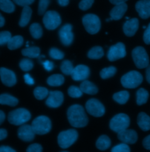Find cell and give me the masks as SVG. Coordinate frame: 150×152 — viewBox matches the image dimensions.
Listing matches in <instances>:
<instances>
[{
    "instance_id": "6da1fadb",
    "label": "cell",
    "mask_w": 150,
    "mask_h": 152,
    "mask_svg": "<svg viewBox=\"0 0 150 152\" xmlns=\"http://www.w3.org/2000/svg\"><path fill=\"white\" fill-rule=\"evenodd\" d=\"M70 124L75 128H83L88 124V118L84 108L80 105H74L69 107L67 113Z\"/></svg>"
},
{
    "instance_id": "7a4b0ae2",
    "label": "cell",
    "mask_w": 150,
    "mask_h": 152,
    "mask_svg": "<svg viewBox=\"0 0 150 152\" xmlns=\"http://www.w3.org/2000/svg\"><path fill=\"white\" fill-rule=\"evenodd\" d=\"M31 118L30 113L25 108H18L10 112L8 116L9 122L12 125L19 126L25 124Z\"/></svg>"
},
{
    "instance_id": "3957f363",
    "label": "cell",
    "mask_w": 150,
    "mask_h": 152,
    "mask_svg": "<svg viewBox=\"0 0 150 152\" xmlns=\"http://www.w3.org/2000/svg\"><path fill=\"white\" fill-rule=\"evenodd\" d=\"M132 57L136 67L138 69L147 68L150 64L149 55L142 46H137L132 50Z\"/></svg>"
},
{
    "instance_id": "277c9868",
    "label": "cell",
    "mask_w": 150,
    "mask_h": 152,
    "mask_svg": "<svg viewBox=\"0 0 150 152\" xmlns=\"http://www.w3.org/2000/svg\"><path fill=\"white\" fill-rule=\"evenodd\" d=\"M143 77L137 71H131L124 75L121 78L122 86L127 88H135L143 82Z\"/></svg>"
},
{
    "instance_id": "5b68a950",
    "label": "cell",
    "mask_w": 150,
    "mask_h": 152,
    "mask_svg": "<svg viewBox=\"0 0 150 152\" xmlns=\"http://www.w3.org/2000/svg\"><path fill=\"white\" fill-rule=\"evenodd\" d=\"M31 126L35 134H45L49 132L51 129V121L46 116H39L33 121Z\"/></svg>"
},
{
    "instance_id": "8992f818",
    "label": "cell",
    "mask_w": 150,
    "mask_h": 152,
    "mask_svg": "<svg viewBox=\"0 0 150 152\" xmlns=\"http://www.w3.org/2000/svg\"><path fill=\"white\" fill-rule=\"evenodd\" d=\"M130 118L127 115L117 114L111 119L110 128L114 132L118 133L127 129L130 125Z\"/></svg>"
},
{
    "instance_id": "52a82bcc",
    "label": "cell",
    "mask_w": 150,
    "mask_h": 152,
    "mask_svg": "<svg viewBox=\"0 0 150 152\" xmlns=\"http://www.w3.org/2000/svg\"><path fill=\"white\" fill-rule=\"evenodd\" d=\"M82 22L86 31L90 34L98 33L101 28V22L98 16L93 14L85 15L82 18Z\"/></svg>"
},
{
    "instance_id": "ba28073f",
    "label": "cell",
    "mask_w": 150,
    "mask_h": 152,
    "mask_svg": "<svg viewBox=\"0 0 150 152\" xmlns=\"http://www.w3.org/2000/svg\"><path fill=\"white\" fill-rule=\"evenodd\" d=\"M78 137V133L75 129H69L61 132L57 137L59 146L62 149H66L71 146Z\"/></svg>"
},
{
    "instance_id": "9c48e42d",
    "label": "cell",
    "mask_w": 150,
    "mask_h": 152,
    "mask_svg": "<svg viewBox=\"0 0 150 152\" xmlns=\"http://www.w3.org/2000/svg\"><path fill=\"white\" fill-rule=\"evenodd\" d=\"M43 22L46 29L54 30L60 25L61 18L56 11H48L44 14Z\"/></svg>"
},
{
    "instance_id": "30bf717a",
    "label": "cell",
    "mask_w": 150,
    "mask_h": 152,
    "mask_svg": "<svg viewBox=\"0 0 150 152\" xmlns=\"http://www.w3.org/2000/svg\"><path fill=\"white\" fill-rule=\"evenodd\" d=\"M126 56V46L123 43L118 42L112 45L107 52V58L109 61H114Z\"/></svg>"
},
{
    "instance_id": "8fae6325",
    "label": "cell",
    "mask_w": 150,
    "mask_h": 152,
    "mask_svg": "<svg viewBox=\"0 0 150 152\" xmlns=\"http://www.w3.org/2000/svg\"><path fill=\"white\" fill-rule=\"evenodd\" d=\"M88 113L94 117L102 116L105 113L104 105L96 99H90L86 104Z\"/></svg>"
},
{
    "instance_id": "7c38bea8",
    "label": "cell",
    "mask_w": 150,
    "mask_h": 152,
    "mask_svg": "<svg viewBox=\"0 0 150 152\" xmlns=\"http://www.w3.org/2000/svg\"><path fill=\"white\" fill-rule=\"evenodd\" d=\"M72 30V25L66 23L64 25L59 31V37L60 40L64 46H70L74 41V35Z\"/></svg>"
},
{
    "instance_id": "4fadbf2b",
    "label": "cell",
    "mask_w": 150,
    "mask_h": 152,
    "mask_svg": "<svg viewBox=\"0 0 150 152\" xmlns=\"http://www.w3.org/2000/svg\"><path fill=\"white\" fill-rule=\"evenodd\" d=\"M0 77L2 83L7 87L14 86L17 83V77L15 73L6 68H0Z\"/></svg>"
},
{
    "instance_id": "5bb4252c",
    "label": "cell",
    "mask_w": 150,
    "mask_h": 152,
    "mask_svg": "<svg viewBox=\"0 0 150 152\" xmlns=\"http://www.w3.org/2000/svg\"><path fill=\"white\" fill-rule=\"evenodd\" d=\"M63 94L62 92L59 91H50L46 101V104L50 108H57L63 103Z\"/></svg>"
},
{
    "instance_id": "9a60e30c",
    "label": "cell",
    "mask_w": 150,
    "mask_h": 152,
    "mask_svg": "<svg viewBox=\"0 0 150 152\" xmlns=\"http://www.w3.org/2000/svg\"><path fill=\"white\" fill-rule=\"evenodd\" d=\"M90 76V69L85 65L80 64L75 67L71 74L75 81H85Z\"/></svg>"
},
{
    "instance_id": "2e32d148",
    "label": "cell",
    "mask_w": 150,
    "mask_h": 152,
    "mask_svg": "<svg viewBox=\"0 0 150 152\" xmlns=\"http://www.w3.org/2000/svg\"><path fill=\"white\" fill-rule=\"evenodd\" d=\"M35 133L31 125H22L18 129V136L24 142H31L34 139Z\"/></svg>"
},
{
    "instance_id": "e0dca14e",
    "label": "cell",
    "mask_w": 150,
    "mask_h": 152,
    "mask_svg": "<svg viewBox=\"0 0 150 152\" xmlns=\"http://www.w3.org/2000/svg\"><path fill=\"white\" fill-rule=\"evenodd\" d=\"M135 9L142 19L150 17V0H140L135 4Z\"/></svg>"
},
{
    "instance_id": "ac0fdd59",
    "label": "cell",
    "mask_w": 150,
    "mask_h": 152,
    "mask_svg": "<svg viewBox=\"0 0 150 152\" xmlns=\"http://www.w3.org/2000/svg\"><path fill=\"white\" fill-rule=\"evenodd\" d=\"M118 138L124 143L133 144L135 143L138 139L137 132L132 129H125L118 133Z\"/></svg>"
},
{
    "instance_id": "d6986e66",
    "label": "cell",
    "mask_w": 150,
    "mask_h": 152,
    "mask_svg": "<svg viewBox=\"0 0 150 152\" xmlns=\"http://www.w3.org/2000/svg\"><path fill=\"white\" fill-rule=\"evenodd\" d=\"M139 27V20L136 18L127 20L123 25V29L125 35L129 37L134 36Z\"/></svg>"
},
{
    "instance_id": "ffe728a7",
    "label": "cell",
    "mask_w": 150,
    "mask_h": 152,
    "mask_svg": "<svg viewBox=\"0 0 150 152\" xmlns=\"http://www.w3.org/2000/svg\"><path fill=\"white\" fill-rule=\"evenodd\" d=\"M127 5L126 3L117 5L114 8H112L110 12V15L112 20H119L122 18V17L124 16L127 10Z\"/></svg>"
},
{
    "instance_id": "44dd1931",
    "label": "cell",
    "mask_w": 150,
    "mask_h": 152,
    "mask_svg": "<svg viewBox=\"0 0 150 152\" xmlns=\"http://www.w3.org/2000/svg\"><path fill=\"white\" fill-rule=\"evenodd\" d=\"M137 124L143 131H149L150 129V116L144 113H140L138 115Z\"/></svg>"
},
{
    "instance_id": "7402d4cb",
    "label": "cell",
    "mask_w": 150,
    "mask_h": 152,
    "mask_svg": "<svg viewBox=\"0 0 150 152\" xmlns=\"http://www.w3.org/2000/svg\"><path fill=\"white\" fill-rule=\"evenodd\" d=\"M80 88L83 93L90 95H94L98 92V88L96 86L88 80H85L81 83Z\"/></svg>"
},
{
    "instance_id": "603a6c76",
    "label": "cell",
    "mask_w": 150,
    "mask_h": 152,
    "mask_svg": "<svg viewBox=\"0 0 150 152\" xmlns=\"http://www.w3.org/2000/svg\"><path fill=\"white\" fill-rule=\"evenodd\" d=\"M32 12V10L29 6L24 7L23 8L21 18L19 21V25L20 26L25 27L28 24L31 18Z\"/></svg>"
},
{
    "instance_id": "cb8c5ba5",
    "label": "cell",
    "mask_w": 150,
    "mask_h": 152,
    "mask_svg": "<svg viewBox=\"0 0 150 152\" xmlns=\"http://www.w3.org/2000/svg\"><path fill=\"white\" fill-rule=\"evenodd\" d=\"M18 104V99L12 95L8 94H3L0 95V104L7 105L10 107H15Z\"/></svg>"
},
{
    "instance_id": "d4e9b609",
    "label": "cell",
    "mask_w": 150,
    "mask_h": 152,
    "mask_svg": "<svg viewBox=\"0 0 150 152\" xmlns=\"http://www.w3.org/2000/svg\"><path fill=\"white\" fill-rule=\"evenodd\" d=\"M96 145L98 149L105 151L111 146V140L107 136L102 135L97 139Z\"/></svg>"
},
{
    "instance_id": "484cf974",
    "label": "cell",
    "mask_w": 150,
    "mask_h": 152,
    "mask_svg": "<svg viewBox=\"0 0 150 152\" xmlns=\"http://www.w3.org/2000/svg\"><path fill=\"white\" fill-rule=\"evenodd\" d=\"M24 43V39L20 35L11 37L7 43V46L10 50H15L19 48Z\"/></svg>"
},
{
    "instance_id": "4316f807",
    "label": "cell",
    "mask_w": 150,
    "mask_h": 152,
    "mask_svg": "<svg viewBox=\"0 0 150 152\" xmlns=\"http://www.w3.org/2000/svg\"><path fill=\"white\" fill-rule=\"evenodd\" d=\"M65 81L63 76L61 75H54L48 77L47 83L48 85L52 87H58L62 86Z\"/></svg>"
},
{
    "instance_id": "83f0119b",
    "label": "cell",
    "mask_w": 150,
    "mask_h": 152,
    "mask_svg": "<svg viewBox=\"0 0 150 152\" xmlns=\"http://www.w3.org/2000/svg\"><path fill=\"white\" fill-rule=\"evenodd\" d=\"M40 52V49L38 47H28L22 49V55L29 58H37L39 56Z\"/></svg>"
},
{
    "instance_id": "f1b7e54d",
    "label": "cell",
    "mask_w": 150,
    "mask_h": 152,
    "mask_svg": "<svg viewBox=\"0 0 150 152\" xmlns=\"http://www.w3.org/2000/svg\"><path fill=\"white\" fill-rule=\"evenodd\" d=\"M137 96V104L138 105H142L146 104L149 99V92L144 88H140L136 94Z\"/></svg>"
},
{
    "instance_id": "f546056e",
    "label": "cell",
    "mask_w": 150,
    "mask_h": 152,
    "mask_svg": "<svg viewBox=\"0 0 150 152\" xmlns=\"http://www.w3.org/2000/svg\"><path fill=\"white\" fill-rule=\"evenodd\" d=\"M114 100L120 104H125L129 100L130 94L127 91H121L113 95Z\"/></svg>"
},
{
    "instance_id": "4dcf8cb0",
    "label": "cell",
    "mask_w": 150,
    "mask_h": 152,
    "mask_svg": "<svg viewBox=\"0 0 150 152\" xmlns=\"http://www.w3.org/2000/svg\"><path fill=\"white\" fill-rule=\"evenodd\" d=\"M103 56V49L99 46H94L92 48L88 53V56L91 59H100Z\"/></svg>"
},
{
    "instance_id": "1f68e13d",
    "label": "cell",
    "mask_w": 150,
    "mask_h": 152,
    "mask_svg": "<svg viewBox=\"0 0 150 152\" xmlns=\"http://www.w3.org/2000/svg\"><path fill=\"white\" fill-rule=\"evenodd\" d=\"M15 5L11 0H0V10L7 13H12L15 10Z\"/></svg>"
},
{
    "instance_id": "d6a6232c",
    "label": "cell",
    "mask_w": 150,
    "mask_h": 152,
    "mask_svg": "<svg viewBox=\"0 0 150 152\" xmlns=\"http://www.w3.org/2000/svg\"><path fill=\"white\" fill-rule=\"evenodd\" d=\"M30 33L32 37L35 39H39L41 38L43 34V30L38 23H34L29 27Z\"/></svg>"
},
{
    "instance_id": "836d02e7",
    "label": "cell",
    "mask_w": 150,
    "mask_h": 152,
    "mask_svg": "<svg viewBox=\"0 0 150 152\" xmlns=\"http://www.w3.org/2000/svg\"><path fill=\"white\" fill-rule=\"evenodd\" d=\"M74 69L72 63L68 60L62 61L60 65V70L62 72L66 75H71Z\"/></svg>"
},
{
    "instance_id": "e575fe53",
    "label": "cell",
    "mask_w": 150,
    "mask_h": 152,
    "mask_svg": "<svg viewBox=\"0 0 150 152\" xmlns=\"http://www.w3.org/2000/svg\"><path fill=\"white\" fill-rule=\"evenodd\" d=\"M117 72V69L114 66L104 68L100 73V77L103 79H107L114 76Z\"/></svg>"
},
{
    "instance_id": "d590c367",
    "label": "cell",
    "mask_w": 150,
    "mask_h": 152,
    "mask_svg": "<svg viewBox=\"0 0 150 152\" xmlns=\"http://www.w3.org/2000/svg\"><path fill=\"white\" fill-rule=\"evenodd\" d=\"M34 94L37 99L42 100L48 96L49 91L48 89L45 87H38L34 90Z\"/></svg>"
},
{
    "instance_id": "8d00e7d4",
    "label": "cell",
    "mask_w": 150,
    "mask_h": 152,
    "mask_svg": "<svg viewBox=\"0 0 150 152\" xmlns=\"http://www.w3.org/2000/svg\"><path fill=\"white\" fill-rule=\"evenodd\" d=\"M19 67L24 72H28L32 69L34 63L32 60L28 58H23L19 63Z\"/></svg>"
},
{
    "instance_id": "74e56055",
    "label": "cell",
    "mask_w": 150,
    "mask_h": 152,
    "mask_svg": "<svg viewBox=\"0 0 150 152\" xmlns=\"http://www.w3.org/2000/svg\"><path fill=\"white\" fill-rule=\"evenodd\" d=\"M49 54L50 57L52 58L53 59H56V60H61L65 56L63 52H62L61 50L55 48H51L49 50Z\"/></svg>"
},
{
    "instance_id": "f35d334b",
    "label": "cell",
    "mask_w": 150,
    "mask_h": 152,
    "mask_svg": "<svg viewBox=\"0 0 150 152\" xmlns=\"http://www.w3.org/2000/svg\"><path fill=\"white\" fill-rule=\"evenodd\" d=\"M68 94L72 98H79L83 95V92L80 87L72 86L68 89Z\"/></svg>"
},
{
    "instance_id": "ab89813d",
    "label": "cell",
    "mask_w": 150,
    "mask_h": 152,
    "mask_svg": "<svg viewBox=\"0 0 150 152\" xmlns=\"http://www.w3.org/2000/svg\"><path fill=\"white\" fill-rule=\"evenodd\" d=\"M50 3V0H39L38 6V14L43 15Z\"/></svg>"
},
{
    "instance_id": "60d3db41",
    "label": "cell",
    "mask_w": 150,
    "mask_h": 152,
    "mask_svg": "<svg viewBox=\"0 0 150 152\" xmlns=\"http://www.w3.org/2000/svg\"><path fill=\"white\" fill-rule=\"evenodd\" d=\"M11 37V34L8 31L0 32V46L8 43Z\"/></svg>"
},
{
    "instance_id": "b9f144b4",
    "label": "cell",
    "mask_w": 150,
    "mask_h": 152,
    "mask_svg": "<svg viewBox=\"0 0 150 152\" xmlns=\"http://www.w3.org/2000/svg\"><path fill=\"white\" fill-rule=\"evenodd\" d=\"M112 152H130V149L126 143H123L112 148Z\"/></svg>"
},
{
    "instance_id": "7bdbcfd3",
    "label": "cell",
    "mask_w": 150,
    "mask_h": 152,
    "mask_svg": "<svg viewBox=\"0 0 150 152\" xmlns=\"http://www.w3.org/2000/svg\"><path fill=\"white\" fill-rule=\"evenodd\" d=\"M94 0H82L79 4V8L83 11H86L90 8L93 4Z\"/></svg>"
},
{
    "instance_id": "ee69618b",
    "label": "cell",
    "mask_w": 150,
    "mask_h": 152,
    "mask_svg": "<svg viewBox=\"0 0 150 152\" xmlns=\"http://www.w3.org/2000/svg\"><path fill=\"white\" fill-rule=\"evenodd\" d=\"M42 148L41 145L38 143H34L29 146L26 149V152H42Z\"/></svg>"
},
{
    "instance_id": "f6af8a7d",
    "label": "cell",
    "mask_w": 150,
    "mask_h": 152,
    "mask_svg": "<svg viewBox=\"0 0 150 152\" xmlns=\"http://www.w3.org/2000/svg\"><path fill=\"white\" fill-rule=\"evenodd\" d=\"M35 0H13V1L17 5L21 7L29 6L34 2Z\"/></svg>"
},
{
    "instance_id": "bcb514c9",
    "label": "cell",
    "mask_w": 150,
    "mask_h": 152,
    "mask_svg": "<svg viewBox=\"0 0 150 152\" xmlns=\"http://www.w3.org/2000/svg\"><path fill=\"white\" fill-rule=\"evenodd\" d=\"M143 39L146 44L150 45V23L144 33Z\"/></svg>"
},
{
    "instance_id": "7dc6e473",
    "label": "cell",
    "mask_w": 150,
    "mask_h": 152,
    "mask_svg": "<svg viewBox=\"0 0 150 152\" xmlns=\"http://www.w3.org/2000/svg\"><path fill=\"white\" fill-rule=\"evenodd\" d=\"M43 67L45 68V69L48 72L52 70L54 67V64L53 62L49 61V60L45 61L43 63Z\"/></svg>"
},
{
    "instance_id": "c3c4849f",
    "label": "cell",
    "mask_w": 150,
    "mask_h": 152,
    "mask_svg": "<svg viewBox=\"0 0 150 152\" xmlns=\"http://www.w3.org/2000/svg\"><path fill=\"white\" fill-rule=\"evenodd\" d=\"M24 80L26 84H27L28 85H34V80L32 78V77L30 76L29 74H25L24 76Z\"/></svg>"
},
{
    "instance_id": "681fc988",
    "label": "cell",
    "mask_w": 150,
    "mask_h": 152,
    "mask_svg": "<svg viewBox=\"0 0 150 152\" xmlns=\"http://www.w3.org/2000/svg\"><path fill=\"white\" fill-rule=\"evenodd\" d=\"M143 145L146 149L150 151V134L143 140Z\"/></svg>"
},
{
    "instance_id": "f907efd6",
    "label": "cell",
    "mask_w": 150,
    "mask_h": 152,
    "mask_svg": "<svg viewBox=\"0 0 150 152\" xmlns=\"http://www.w3.org/2000/svg\"><path fill=\"white\" fill-rule=\"evenodd\" d=\"M0 152H16L15 150L9 146H0Z\"/></svg>"
},
{
    "instance_id": "816d5d0a",
    "label": "cell",
    "mask_w": 150,
    "mask_h": 152,
    "mask_svg": "<svg viewBox=\"0 0 150 152\" xmlns=\"http://www.w3.org/2000/svg\"><path fill=\"white\" fill-rule=\"evenodd\" d=\"M7 136V131L4 129H0V140L5 139Z\"/></svg>"
},
{
    "instance_id": "f5cc1de1",
    "label": "cell",
    "mask_w": 150,
    "mask_h": 152,
    "mask_svg": "<svg viewBox=\"0 0 150 152\" xmlns=\"http://www.w3.org/2000/svg\"><path fill=\"white\" fill-rule=\"evenodd\" d=\"M109 1L112 4L117 5H120V4H124L128 0H109Z\"/></svg>"
},
{
    "instance_id": "db71d44e",
    "label": "cell",
    "mask_w": 150,
    "mask_h": 152,
    "mask_svg": "<svg viewBox=\"0 0 150 152\" xmlns=\"http://www.w3.org/2000/svg\"><path fill=\"white\" fill-rule=\"evenodd\" d=\"M57 2L60 6L65 7L69 4V0H57Z\"/></svg>"
},
{
    "instance_id": "11a10c76",
    "label": "cell",
    "mask_w": 150,
    "mask_h": 152,
    "mask_svg": "<svg viewBox=\"0 0 150 152\" xmlns=\"http://www.w3.org/2000/svg\"><path fill=\"white\" fill-rule=\"evenodd\" d=\"M146 74L147 81L149 82V83L150 84V64H149V66L147 67Z\"/></svg>"
},
{
    "instance_id": "9f6ffc18",
    "label": "cell",
    "mask_w": 150,
    "mask_h": 152,
    "mask_svg": "<svg viewBox=\"0 0 150 152\" xmlns=\"http://www.w3.org/2000/svg\"><path fill=\"white\" fill-rule=\"evenodd\" d=\"M5 119V115L4 113L0 110V125L4 121Z\"/></svg>"
},
{
    "instance_id": "6f0895ef",
    "label": "cell",
    "mask_w": 150,
    "mask_h": 152,
    "mask_svg": "<svg viewBox=\"0 0 150 152\" xmlns=\"http://www.w3.org/2000/svg\"><path fill=\"white\" fill-rule=\"evenodd\" d=\"M5 24V19L0 14V28L2 27Z\"/></svg>"
},
{
    "instance_id": "680465c9",
    "label": "cell",
    "mask_w": 150,
    "mask_h": 152,
    "mask_svg": "<svg viewBox=\"0 0 150 152\" xmlns=\"http://www.w3.org/2000/svg\"><path fill=\"white\" fill-rule=\"evenodd\" d=\"M143 28H144V29H146V26H143Z\"/></svg>"
},
{
    "instance_id": "91938a15",
    "label": "cell",
    "mask_w": 150,
    "mask_h": 152,
    "mask_svg": "<svg viewBox=\"0 0 150 152\" xmlns=\"http://www.w3.org/2000/svg\"><path fill=\"white\" fill-rule=\"evenodd\" d=\"M66 152V151H65V152Z\"/></svg>"
}]
</instances>
